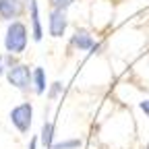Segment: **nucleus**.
Wrapping results in <instances>:
<instances>
[{
  "instance_id": "nucleus-1",
  "label": "nucleus",
  "mask_w": 149,
  "mask_h": 149,
  "mask_svg": "<svg viewBox=\"0 0 149 149\" xmlns=\"http://www.w3.org/2000/svg\"><path fill=\"white\" fill-rule=\"evenodd\" d=\"M4 46L8 54H21L25 52L27 46V27L21 21H13L6 29V37H4Z\"/></svg>"
},
{
  "instance_id": "nucleus-2",
  "label": "nucleus",
  "mask_w": 149,
  "mask_h": 149,
  "mask_svg": "<svg viewBox=\"0 0 149 149\" xmlns=\"http://www.w3.org/2000/svg\"><path fill=\"white\" fill-rule=\"evenodd\" d=\"M6 79L10 85H15L17 89H21V91H27L31 85H33V70L25 64H15L6 70Z\"/></svg>"
},
{
  "instance_id": "nucleus-3",
  "label": "nucleus",
  "mask_w": 149,
  "mask_h": 149,
  "mask_svg": "<svg viewBox=\"0 0 149 149\" xmlns=\"http://www.w3.org/2000/svg\"><path fill=\"white\" fill-rule=\"evenodd\" d=\"M31 118H33V106L29 102H23V104H19L17 108L10 110V122L19 133H23V135L29 133Z\"/></svg>"
},
{
  "instance_id": "nucleus-4",
  "label": "nucleus",
  "mask_w": 149,
  "mask_h": 149,
  "mask_svg": "<svg viewBox=\"0 0 149 149\" xmlns=\"http://www.w3.org/2000/svg\"><path fill=\"white\" fill-rule=\"evenodd\" d=\"M66 25H68V19H66V10L62 8H52L50 13V21H48V31L52 37H62L66 33Z\"/></svg>"
},
{
  "instance_id": "nucleus-5",
  "label": "nucleus",
  "mask_w": 149,
  "mask_h": 149,
  "mask_svg": "<svg viewBox=\"0 0 149 149\" xmlns=\"http://www.w3.org/2000/svg\"><path fill=\"white\" fill-rule=\"evenodd\" d=\"M23 13V2L21 0H0V19L13 21Z\"/></svg>"
},
{
  "instance_id": "nucleus-6",
  "label": "nucleus",
  "mask_w": 149,
  "mask_h": 149,
  "mask_svg": "<svg viewBox=\"0 0 149 149\" xmlns=\"http://www.w3.org/2000/svg\"><path fill=\"white\" fill-rule=\"evenodd\" d=\"M70 46L77 48V50H81V52H87V50L95 48V42H93V37L89 35V31L77 29V31L72 33V37H70Z\"/></svg>"
},
{
  "instance_id": "nucleus-7",
  "label": "nucleus",
  "mask_w": 149,
  "mask_h": 149,
  "mask_svg": "<svg viewBox=\"0 0 149 149\" xmlns=\"http://www.w3.org/2000/svg\"><path fill=\"white\" fill-rule=\"evenodd\" d=\"M31 31H33V40L42 42L44 31H42V23H40V8H37V0H31Z\"/></svg>"
},
{
  "instance_id": "nucleus-8",
  "label": "nucleus",
  "mask_w": 149,
  "mask_h": 149,
  "mask_svg": "<svg viewBox=\"0 0 149 149\" xmlns=\"http://www.w3.org/2000/svg\"><path fill=\"white\" fill-rule=\"evenodd\" d=\"M54 124L50 122V120H44V126H42V133H40V141H42V145L46 147V149H50L52 145H54Z\"/></svg>"
},
{
  "instance_id": "nucleus-9",
  "label": "nucleus",
  "mask_w": 149,
  "mask_h": 149,
  "mask_svg": "<svg viewBox=\"0 0 149 149\" xmlns=\"http://www.w3.org/2000/svg\"><path fill=\"white\" fill-rule=\"evenodd\" d=\"M33 85H35V93L37 95H42V93H46V70L42 66L33 68Z\"/></svg>"
},
{
  "instance_id": "nucleus-10",
  "label": "nucleus",
  "mask_w": 149,
  "mask_h": 149,
  "mask_svg": "<svg viewBox=\"0 0 149 149\" xmlns=\"http://www.w3.org/2000/svg\"><path fill=\"white\" fill-rule=\"evenodd\" d=\"M81 147V139H64L60 143H54L50 149H79Z\"/></svg>"
},
{
  "instance_id": "nucleus-11",
  "label": "nucleus",
  "mask_w": 149,
  "mask_h": 149,
  "mask_svg": "<svg viewBox=\"0 0 149 149\" xmlns=\"http://www.w3.org/2000/svg\"><path fill=\"white\" fill-rule=\"evenodd\" d=\"M17 64V60L13 58V54H0V74L2 72H6L10 66H15Z\"/></svg>"
},
{
  "instance_id": "nucleus-12",
  "label": "nucleus",
  "mask_w": 149,
  "mask_h": 149,
  "mask_svg": "<svg viewBox=\"0 0 149 149\" xmlns=\"http://www.w3.org/2000/svg\"><path fill=\"white\" fill-rule=\"evenodd\" d=\"M62 93V83L60 81H56V83H52L50 85V89H48V100H56Z\"/></svg>"
},
{
  "instance_id": "nucleus-13",
  "label": "nucleus",
  "mask_w": 149,
  "mask_h": 149,
  "mask_svg": "<svg viewBox=\"0 0 149 149\" xmlns=\"http://www.w3.org/2000/svg\"><path fill=\"white\" fill-rule=\"evenodd\" d=\"M72 2H74V0H50L52 8H62V10H66Z\"/></svg>"
},
{
  "instance_id": "nucleus-14",
  "label": "nucleus",
  "mask_w": 149,
  "mask_h": 149,
  "mask_svg": "<svg viewBox=\"0 0 149 149\" xmlns=\"http://www.w3.org/2000/svg\"><path fill=\"white\" fill-rule=\"evenodd\" d=\"M139 108L145 112V114L149 116V100H143V102H139Z\"/></svg>"
},
{
  "instance_id": "nucleus-15",
  "label": "nucleus",
  "mask_w": 149,
  "mask_h": 149,
  "mask_svg": "<svg viewBox=\"0 0 149 149\" xmlns=\"http://www.w3.org/2000/svg\"><path fill=\"white\" fill-rule=\"evenodd\" d=\"M37 147V139H31V143H29V149H35Z\"/></svg>"
}]
</instances>
